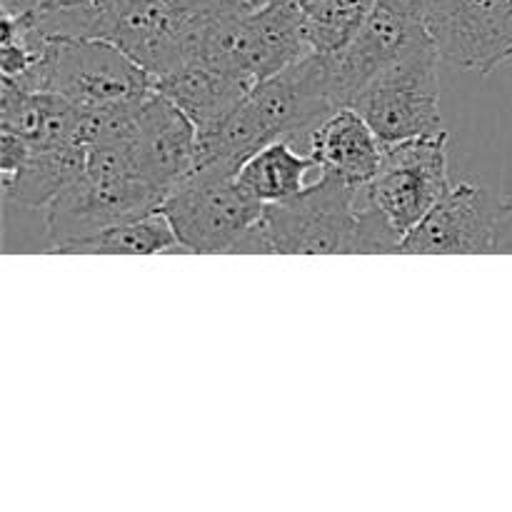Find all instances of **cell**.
Here are the masks:
<instances>
[{
  "mask_svg": "<svg viewBox=\"0 0 512 512\" xmlns=\"http://www.w3.org/2000/svg\"><path fill=\"white\" fill-rule=\"evenodd\" d=\"M130 145L145 178L168 195L195 168L198 128L173 100L153 88L135 105Z\"/></svg>",
  "mask_w": 512,
  "mask_h": 512,
  "instance_id": "10",
  "label": "cell"
},
{
  "mask_svg": "<svg viewBox=\"0 0 512 512\" xmlns=\"http://www.w3.org/2000/svg\"><path fill=\"white\" fill-rule=\"evenodd\" d=\"M448 133L383 143V158L368 193L400 240L418 228L450 193Z\"/></svg>",
  "mask_w": 512,
  "mask_h": 512,
  "instance_id": "6",
  "label": "cell"
},
{
  "mask_svg": "<svg viewBox=\"0 0 512 512\" xmlns=\"http://www.w3.org/2000/svg\"><path fill=\"white\" fill-rule=\"evenodd\" d=\"M38 3H43V0H5L3 8L15 10V13H23V10L35 8V5H38Z\"/></svg>",
  "mask_w": 512,
  "mask_h": 512,
  "instance_id": "20",
  "label": "cell"
},
{
  "mask_svg": "<svg viewBox=\"0 0 512 512\" xmlns=\"http://www.w3.org/2000/svg\"><path fill=\"white\" fill-rule=\"evenodd\" d=\"M438 65V48L425 35L378 70L350 108L368 120L383 143L445 133Z\"/></svg>",
  "mask_w": 512,
  "mask_h": 512,
  "instance_id": "3",
  "label": "cell"
},
{
  "mask_svg": "<svg viewBox=\"0 0 512 512\" xmlns=\"http://www.w3.org/2000/svg\"><path fill=\"white\" fill-rule=\"evenodd\" d=\"M160 210L168 215L185 253L233 255L265 205L240 188L235 170L200 165L165 195Z\"/></svg>",
  "mask_w": 512,
  "mask_h": 512,
  "instance_id": "4",
  "label": "cell"
},
{
  "mask_svg": "<svg viewBox=\"0 0 512 512\" xmlns=\"http://www.w3.org/2000/svg\"><path fill=\"white\" fill-rule=\"evenodd\" d=\"M375 3L383 5V8H388V10H393V13L403 15V18L413 20V23L425 25L433 0H375Z\"/></svg>",
  "mask_w": 512,
  "mask_h": 512,
  "instance_id": "19",
  "label": "cell"
},
{
  "mask_svg": "<svg viewBox=\"0 0 512 512\" xmlns=\"http://www.w3.org/2000/svg\"><path fill=\"white\" fill-rule=\"evenodd\" d=\"M308 20L313 50L333 53L348 45L363 28L375 0H298Z\"/></svg>",
  "mask_w": 512,
  "mask_h": 512,
  "instance_id": "18",
  "label": "cell"
},
{
  "mask_svg": "<svg viewBox=\"0 0 512 512\" xmlns=\"http://www.w3.org/2000/svg\"><path fill=\"white\" fill-rule=\"evenodd\" d=\"M245 53L255 83L313 53L303 5L298 0H268L250 8L245 18Z\"/></svg>",
  "mask_w": 512,
  "mask_h": 512,
  "instance_id": "12",
  "label": "cell"
},
{
  "mask_svg": "<svg viewBox=\"0 0 512 512\" xmlns=\"http://www.w3.org/2000/svg\"><path fill=\"white\" fill-rule=\"evenodd\" d=\"M245 3L253 5V8H255V5H263V3H268V0H245Z\"/></svg>",
  "mask_w": 512,
  "mask_h": 512,
  "instance_id": "21",
  "label": "cell"
},
{
  "mask_svg": "<svg viewBox=\"0 0 512 512\" xmlns=\"http://www.w3.org/2000/svg\"><path fill=\"white\" fill-rule=\"evenodd\" d=\"M238 0H133L113 43L148 70L150 80L198 58L205 33Z\"/></svg>",
  "mask_w": 512,
  "mask_h": 512,
  "instance_id": "7",
  "label": "cell"
},
{
  "mask_svg": "<svg viewBox=\"0 0 512 512\" xmlns=\"http://www.w3.org/2000/svg\"><path fill=\"white\" fill-rule=\"evenodd\" d=\"M150 255V253H185L178 233L163 210L113 225L88 240H80L68 255Z\"/></svg>",
  "mask_w": 512,
  "mask_h": 512,
  "instance_id": "17",
  "label": "cell"
},
{
  "mask_svg": "<svg viewBox=\"0 0 512 512\" xmlns=\"http://www.w3.org/2000/svg\"><path fill=\"white\" fill-rule=\"evenodd\" d=\"M133 0H43L35 8L15 13L3 8L18 23L23 38L40 53L48 40L85 38L113 43L118 25Z\"/></svg>",
  "mask_w": 512,
  "mask_h": 512,
  "instance_id": "14",
  "label": "cell"
},
{
  "mask_svg": "<svg viewBox=\"0 0 512 512\" xmlns=\"http://www.w3.org/2000/svg\"><path fill=\"white\" fill-rule=\"evenodd\" d=\"M153 88L173 100L193 120L198 135H203L218 128L230 113L240 108L253 90V83L200 60H190L160 78H153Z\"/></svg>",
  "mask_w": 512,
  "mask_h": 512,
  "instance_id": "13",
  "label": "cell"
},
{
  "mask_svg": "<svg viewBox=\"0 0 512 512\" xmlns=\"http://www.w3.org/2000/svg\"><path fill=\"white\" fill-rule=\"evenodd\" d=\"M0 188L5 203L43 213L88 165L83 145H38L0 130Z\"/></svg>",
  "mask_w": 512,
  "mask_h": 512,
  "instance_id": "11",
  "label": "cell"
},
{
  "mask_svg": "<svg viewBox=\"0 0 512 512\" xmlns=\"http://www.w3.org/2000/svg\"><path fill=\"white\" fill-rule=\"evenodd\" d=\"M245 105L263 125L270 143L285 140L303 153H310L320 125L343 108L335 93L330 58L320 50L255 83Z\"/></svg>",
  "mask_w": 512,
  "mask_h": 512,
  "instance_id": "8",
  "label": "cell"
},
{
  "mask_svg": "<svg viewBox=\"0 0 512 512\" xmlns=\"http://www.w3.org/2000/svg\"><path fill=\"white\" fill-rule=\"evenodd\" d=\"M440 60L490 75L512 60V13L505 0H433L425 20Z\"/></svg>",
  "mask_w": 512,
  "mask_h": 512,
  "instance_id": "9",
  "label": "cell"
},
{
  "mask_svg": "<svg viewBox=\"0 0 512 512\" xmlns=\"http://www.w3.org/2000/svg\"><path fill=\"white\" fill-rule=\"evenodd\" d=\"M5 80V78H3ZM13 83L53 93L83 113H103L153 90L148 70L110 40L55 38Z\"/></svg>",
  "mask_w": 512,
  "mask_h": 512,
  "instance_id": "2",
  "label": "cell"
},
{
  "mask_svg": "<svg viewBox=\"0 0 512 512\" xmlns=\"http://www.w3.org/2000/svg\"><path fill=\"white\" fill-rule=\"evenodd\" d=\"M310 155L320 173L363 188L375 178L383 158V140L355 108H340L330 115L310 143Z\"/></svg>",
  "mask_w": 512,
  "mask_h": 512,
  "instance_id": "15",
  "label": "cell"
},
{
  "mask_svg": "<svg viewBox=\"0 0 512 512\" xmlns=\"http://www.w3.org/2000/svg\"><path fill=\"white\" fill-rule=\"evenodd\" d=\"M400 235L368 193L323 173L285 203L265 205L233 255H383L400 253Z\"/></svg>",
  "mask_w": 512,
  "mask_h": 512,
  "instance_id": "1",
  "label": "cell"
},
{
  "mask_svg": "<svg viewBox=\"0 0 512 512\" xmlns=\"http://www.w3.org/2000/svg\"><path fill=\"white\" fill-rule=\"evenodd\" d=\"M505 3H508V8H510V13H512V0H505Z\"/></svg>",
  "mask_w": 512,
  "mask_h": 512,
  "instance_id": "22",
  "label": "cell"
},
{
  "mask_svg": "<svg viewBox=\"0 0 512 512\" xmlns=\"http://www.w3.org/2000/svg\"><path fill=\"white\" fill-rule=\"evenodd\" d=\"M408 255H512V195L460 183L400 243Z\"/></svg>",
  "mask_w": 512,
  "mask_h": 512,
  "instance_id": "5",
  "label": "cell"
},
{
  "mask_svg": "<svg viewBox=\"0 0 512 512\" xmlns=\"http://www.w3.org/2000/svg\"><path fill=\"white\" fill-rule=\"evenodd\" d=\"M313 168H318L313 155L303 153L285 140H275L250 155L238 168L235 180L253 200L263 205H275L303 193L308 188L305 175Z\"/></svg>",
  "mask_w": 512,
  "mask_h": 512,
  "instance_id": "16",
  "label": "cell"
}]
</instances>
